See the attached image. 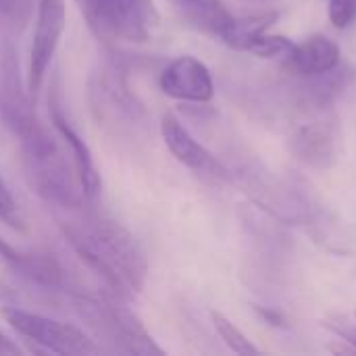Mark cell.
<instances>
[{"label": "cell", "instance_id": "1", "mask_svg": "<svg viewBox=\"0 0 356 356\" xmlns=\"http://www.w3.org/2000/svg\"><path fill=\"white\" fill-rule=\"evenodd\" d=\"M58 211L56 225L79 257L119 298H136L148 280V259L138 238L117 219L90 209Z\"/></svg>", "mask_w": 356, "mask_h": 356}, {"label": "cell", "instance_id": "2", "mask_svg": "<svg viewBox=\"0 0 356 356\" xmlns=\"http://www.w3.org/2000/svg\"><path fill=\"white\" fill-rule=\"evenodd\" d=\"M19 73L15 50L6 44L0 48V121L15 138H19L25 159L54 152L60 148L56 131H50L40 119L33 94Z\"/></svg>", "mask_w": 356, "mask_h": 356}, {"label": "cell", "instance_id": "3", "mask_svg": "<svg viewBox=\"0 0 356 356\" xmlns=\"http://www.w3.org/2000/svg\"><path fill=\"white\" fill-rule=\"evenodd\" d=\"M73 307L106 350L127 356H165L140 317L106 294H75Z\"/></svg>", "mask_w": 356, "mask_h": 356}, {"label": "cell", "instance_id": "4", "mask_svg": "<svg viewBox=\"0 0 356 356\" xmlns=\"http://www.w3.org/2000/svg\"><path fill=\"white\" fill-rule=\"evenodd\" d=\"M90 27L111 40L142 44L152 38L161 15L152 0H77Z\"/></svg>", "mask_w": 356, "mask_h": 356}, {"label": "cell", "instance_id": "5", "mask_svg": "<svg viewBox=\"0 0 356 356\" xmlns=\"http://www.w3.org/2000/svg\"><path fill=\"white\" fill-rule=\"evenodd\" d=\"M0 317L23 340L35 344L44 353L71 356H88L100 353L98 342L81 327L65 323L40 313H31L17 307H2Z\"/></svg>", "mask_w": 356, "mask_h": 356}, {"label": "cell", "instance_id": "6", "mask_svg": "<svg viewBox=\"0 0 356 356\" xmlns=\"http://www.w3.org/2000/svg\"><path fill=\"white\" fill-rule=\"evenodd\" d=\"M67 29V2L65 0H38L33 35L27 58L25 81L29 92L35 96L44 83V77L50 69V63L58 50L63 33Z\"/></svg>", "mask_w": 356, "mask_h": 356}, {"label": "cell", "instance_id": "7", "mask_svg": "<svg viewBox=\"0 0 356 356\" xmlns=\"http://www.w3.org/2000/svg\"><path fill=\"white\" fill-rule=\"evenodd\" d=\"M159 88L165 96L179 102L207 104L215 96V81L209 67L190 54L175 56L165 65L159 75Z\"/></svg>", "mask_w": 356, "mask_h": 356}, {"label": "cell", "instance_id": "8", "mask_svg": "<svg viewBox=\"0 0 356 356\" xmlns=\"http://www.w3.org/2000/svg\"><path fill=\"white\" fill-rule=\"evenodd\" d=\"M161 136L173 159L190 171L217 181L229 179L227 169L184 127V123L175 115H165L161 119Z\"/></svg>", "mask_w": 356, "mask_h": 356}, {"label": "cell", "instance_id": "9", "mask_svg": "<svg viewBox=\"0 0 356 356\" xmlns=\"http://www.w3.org/2000/svg\"><path fill=\"white\" fill-rule=\"evenodd\" d=\"M340 140L342 134L336 119H313L292 131L288 146L302 163L315 169H327L338 159Z\"/></svg>", "mask_w": 356, "mask_h": 356}, {"label": "cell", "instance_id": "10", "mask_svg": "<svg viewBox=\"0 0 356 356\" xmlns=\"http://www.w3.org/2000/svg\"><path fill=\"white\" fill-rule=\"evenodd\" d=\"M50 121H52V127L56 131V138L69 150V156H71V163L75 167V173H77L79 186L83 190V196L90 202H96V198L100 196V190H102V179H100L98 167L94 163V154H92L88 142L81 138V134L67 119V115H65V111H63L56 96L50 98Z\"/></svg>", "mask_w": 356, "mask_h": 356}, {"label": "cell", "instance_id": "11", "mask_svg": "<svg viewBox=\"0 0 356 356\" xmlns=\"http://www.w3.org/2000/svg\"><path fill=\"white\" fill-rule=\"evenodd\" d=\"M340 46L327 38V35H311L302 40L300 44H294V48L284 56V69L290 75L296 77H319L340 67Z\"/></svg>", "mask_w": 356, "mask_h": 356}, {"label": "cell", "instance_id": "12", "mask_svg": "<svg viewBox=\"0 0 356 356\" xmlns=\"http://www.w3.org/2000/svg\"><path fill=\"white\" fill-rule=\"evenodd\" d=\"M0 261L40 288H48V290L65 288V271L50 254L19 250L0 236Z\"/></svg>", "mask_w": 356, "mask_h": 356}, {"label": "cell", "instance_id": "13", "mask_svg": "<svg viewBox=\"0 0 356 356\" xmlns=\"http://www.w3.org/2000/svg\"><path fill=\"white\" fill-rule=\"evenodd\" d=\"M175 6L188 25L221 42H225L236 19L221 0H175Z\"/></svg>", "mask_w": 356, "mask_h": 356}, {"label": "cell", "instance_id": "14", "mask_svg": "<svg viewBox=\"0 0 356 356\" xmlns=\"http://www.w3.org/2000/svg\"><path fill=\"white\" fill-rule=\"evenodd\" d=\"M277 21V13L269 10V13H261V15H248V17H236L234 25L225 38L223 44H227L234 50H242L246 52V48L250 46V42L265 33L273 23Z\"/></svg>", "mask_w": 356, "mask_h": 356}, {"label": "cell", "instance_id": "15", "mask_svg": "<svg viewBox=\"0 0 356 356\" xmlns=\"http://www.w3.org/2000/svg\"><path fill=\"white\" fill-rule=\"evenodd\" d=\"M211 321H213V327H215V332L219 334V338L225 342V346L229 348V350H234L236 355H242V356H254L259 355V348L225 317V315H221V313H217V311H213L211 313Z\"/></svg>", "mask_w": 356, "mask_h": 356}, {"label": "cell", "instance_id": "16", "mask_svg": "<svg viewBox=\"0 0 356 356\" xmlns=\"http://www.w3.org/2000/svg\"><path fill=\"white\" fill-rule=\"evenodd\" d=\"M38 0H0V31L19 33L29 23Z\"/></svg>", "mask_w": 356, "mask_h": 356}, {"label": "cell", "instance_id": "17", "mask_svg": "<svg viewBox=\"0 0 356 356\" xmlns=\"http://www.w3.org/2000/svg\"><path fill=\"white\" fill-rule=\"evenodd\" d=\"M294 48V42L286 35H269L267 31L257 35L250 46L246 48V52L261 56V58H284L290 50Z\"/></svg>", "mask_w": 356, "mask_h": 356}, {"label": "cell", "instance_id": "18", "mask_svg": "<svg viewBox=\"0 0 356 356\" xmlns=\"http://www.w3.org/2000/svg\"><path fill=\"white\" fill-rule=\"evenodd\" d=\"M0 221L21 234L27 232V223H25V217L10 192V188L4 184V179L0 177Z\"/></svg>", "mask_w": 356, "mask_h": 356}, {"label": "cell", "instance_id": "19", "mask_svg": "<svg viewBox=\"0 0 356 356\" xmlns=\"http://www.w3.org/2000/svg\"><path fill=\"white\" fill-rule=\"evenodd\" d=\"M330 23L336 29H346L356 21V0H330Z\"/></svg>", "mask_w": 356, "mask_h": 356}, {"label": "cell", "instance_id": "20", "mask_svg": "<svg viewBox=\"0 0 356 356\" xmlns=\"http://www.w3.org/2000/svg\"><path fill=\"white\" fill-rule=\"evenodd\" d=\"M325 325H327L336 336H340L348 346H353L356 350V325H350V323H346V321H336V323L327 321Z\"/></svg>", "mask_w": 356, "mask_h": 356}, {"label": "cell", "instance_id": "21", "mask_svg": "<svg viewBox=\"0 0 356 356\" xmlns=\"http://www.w3.org/2000/svg\"><path fill=\"white\" fill-rule=\"evenodd\" d=\"M254 311H257V315H259L265 323H269V325H273V327H286V317H284L280 311L267 309V307H257Z\"/></svg>", "mask_w": 356, "mask_h": 356}, {"label": "cell", "instance_id": "22", "mask_svg": "<svg viewBox=\"0 0 356 356\" xmlns=\"http://www.w3.org/2000/svg\"><path fill=\"white\" fill-rule=\"evenodd\" d=\"M13 355H19V346H17L8 336H4V334L0 332V356H13Z\"/></svg>", "mask_w": 356, "mask_h": 356}, {"label": "cell", "instance_id": "23", "mask_svg": "<svg viewBox=\"0 0 356 356\" xmlns=\"http://www.w3.org/2000/svg\"><path fill=\"white\" fill-rule=\"evenodd\" d=\"M10 298H13V292H10V290H8V288H6V286L0 282V302H4V300H10Z\"/></svg>", "mask_w": 356, "mask_h": 356}]
</instances>
